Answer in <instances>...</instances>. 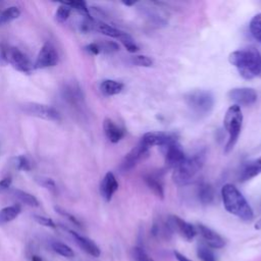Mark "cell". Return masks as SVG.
<instances>
[{
    "label": "cell",
    "instance_id": "1",
    "mask_svg": "<svg viewBox=\"0 0 261 261\" xmlns=\"http://www.w3.org/2000/svg\"><path fill=\"white\" fill-rule=\"evenodd\" d=\"M228 60L246 80L254 79L261 73V54L254 47H246L231 52Z\"/></svg>",
    "mask_w": 261,
    "mask_h": 261
},
{
    "label": "cell",
    "instance_id": "2",
    "mask_svg": "<svg viewBox=\"0 0 261 261\" xmlns=\"http://www.w3.org/2000/svg\"><path fill=\"white\" fill-rule=\"evenodd\" d=\"M223 206L227 212L242 220L249 221L254 217V212L243 194L231 184H226L221 189Z\"/></svg>",
    "mask_w": 261,
    "mask_h": 261
},
{
    "label": "cell",
    "instance_id": "3",
    "mask_svg": "<svg viewBox=\"0 0 261 261\" xmlns=\"http://www.w3.org/2000/svg\"><path fill=\"white\" fill-rule=\"evenodd\" d=\"M206 159L205 149L198 151L194 155L187 157L185 161L173 169L172 179L178 186L191 184L202 169Z\"/></svg>",
    "mask_w": 261,
    "mask_h": 261
},
{
    "label": "cell",
    "instance_id": "4",
    "mask_svg": "<svg viewBox=\"0 0 261 261\" xmlns=\"http://www.w3.org/2000/svg\"><path fill=\"white\" fill-rule=\"evenodd\" d=\"M185 101L190 110L202 117L209 115L214 106V96L207 90H194L185 95Z\"/></svg>",
    "mask_w": 261,
    "mask_h": 261
},
{
    "label": "cell",
    "instance_id": "5",
    "mask_svg": "<svg viewBox=\"0 0 261 261\" xmlns=\"http://www.w3.org/2000/svg\"><path fill=\"white\" fill-rule=\"evenodd\" d=\"M242 123H243L242 110L239 106L233 104L226 110L223 118L224 128L228 134V140L224 148L225 153H228L234 147L241 133Z\"/></svg>",
    "mask_w": 261,
    "mask_h": 261
},
{
    "label": "cell",
    "instance_id": "6",
    "mask_svg": "<svg viewBox=\"0 0 261 261\" xmlns=\"http://www.w3.org/2000/svg\"><path fill=\"white\" fill-rule=\"evenodd\" d=\"M21 110L28 115L35 116L50 121H59L61 119L59 111L50 105L40 104L36 102H28L20 106Z\"/></svg>",
    "mask_w": 261,
    "mask_h": 261
},
{
    "label": "cell",
    "instance_id": "7",
    "mask_svg": "<svg viewBox=\"0 0 261 261\" xmlns=\"http://www.w3.org/2000/svg\"><path fill=\"white\" fill-rule=\"evenodd\" d=\"M58 63V53L55 49V47L50 43H45L36 58V61L34 63V69H43L47 67L55 66Z\"/></svg>",
    "mask_w": 261,
    "mask_h": 261
},
{
    "label": "cell",
    "instance_id": "8",
    "mask_svg": "<svg viewBox=\"0 0 261 261\" xmlns=\"http://www.w3.org/2000/svg\"><path fill=\"white\" fill-rule=\"evenodd\" d=\"M161 149L164 155L166 165L173 169L176 168L178 165H180L187 158L184 152V149L181 148L180 144L177 141L171 142L161 147Z\"/></svg>",
    "mask_w": 261,
    "mask_h": 261
},
{
    "label": "cell",
    "instance_id": "9",
    "mask_svg": "<svg viewBox=\"0 0 261 261\" xmlns=\"http://www.w3.org/2000/svg\"><path fill=\"white\" fill-rule=\"evenodd\" d=\"M8 63L17 71L25 74H31L34 69V64L31 60L16 47L8 48Z\"/></svg>",
    "mask_w": 261,
    "mask_h": 261
},
{
    "label": "cell",
    "instance_id": "10",
    "mask_svg": "<svg viewBox=\"0 0 261 261\" xmlns=\"http://www.w3.org/2000/svg\"><path fill=\"white\" fill-rule=\"evenodd\" d=\"M149 154V148L146 147L141 141L140 143L134 147L123 158V160L120 163L119 169L122 172H126L134 168L141 160L146 158Z\"/></svg>",
    "mask_w": 261,
    "mask_h": 261
},
{
    "label": "cell",
    "instance_id": "11",
    "mask_svg": "<svg viewBox=\"0 0 261 261\" xmlns=\"http://www.w3.org/2000/svg\"><path fill=\"white\" fill-rule=\"evenodd\" d=\"M228 98L237 106H249L257 101V93L252 88H234L228 94Z\"/></svg>",
    "mask_w": 261,
    "mask_h": 261
},
{
    "label": "cell",
    "instance_id": "12",
    "mask_svg": "<svg viewBox=\"0 0 261 261\" xmlns=\"http://www.w3.org/2000/svg\"><path fill=\"white\" fill-rule=\"evenodd\" d=\"M174 141H177L174 134L164 132H149L146 133L141 139V142L149 149L153 146L163 147Z\"/></svg>",
    "mask_w": 261,
    "mask_h": 261
},
{
    "label": "cell",
    "instance_id": "13",
    "mask_svg": "<svg viewBox=\"0 0 261 261\" xmlns=\"http://www.w3.org/2000/svg\"><path fill=\"white\" fill-rule=\"evenodd\" d=\"M62 228L64 230L67 231V233L72 238V240L74 241V243L84 251L86 252L88 255L92 256V257H99L100 254H101V251H100V248L97 246V244L92 241L91 239L87 238V237H84L80 233H77L76 231L72 230V229H69L67 227H64L62 226Z\"/></svg>",
    "mask_w": 261,
    "mask_h": 261
},
{
    "label": "cell",
    "instance_id": "14",
    "mask_svg": "<svg viewBox=\"0 0 261 261\" xmlns=\"http://www.w3.org/2000/svg\"><path fill=\"white\" fill-rule=\"evenodd\" d=\"M167 225L170 229L176 230L187 241H192L197 233V229L195 228L194 225H192L191 223L187 222L186 220L181 219L180 217H178L176 215L169 216Z\"/></svg>",
    "mask_w": 261,
    "mask_h": 261
},
{
    "label": "cell",
    "instance_id": "15",
    "mask_svg": "<svg viewBox=\"0 0 261 261\" xmlns=\"http://www.w3.org/2000/svg\"><path fill=\"white\" fill-rule=\"evenodd\" d=\"M62 98L72 107H82L84 105V94L77 84H67L62 89Z\"/></svg>",
    "mask_w": 261,
    "mask_h": 261
},
{
    "label": "cell",
    "instance_id": "16",
    "mask_svg": "<svg viewBox=\"0 0 261 261\" xmlns=\"http://www.w3.org/2000/svg\"><path fill=\"white\" fill-rule=\"evenodd\" d=\"M197 229L209 248L220 249V248L224 247L225 241L215 230L211 229L210 227H208L204 224H198Z\"/></svg>",
    "mask_w": 261,
    "mask_h": 261
},
{
    "label": "cell",
    "instance_id": "17",
    "mask_svg": "<svg viewBox=\"0 0 261 261\" xmlns=\"http://www.w3.org/2000/svg\"><path fill=\"white\" fill-rule=\"evenodd\" d=\"M261 173V156L245 162L239 172V179L247 181Z\"/></svg>",
    "mask_w": 261,
    "mask_h": 261
},
{
    "label": "cell",
    "instance_id": "18",
    "mask_svg": "<svg viewBox=\"0 0 261 261\" xmlns=\"http://www.w3.org/2000/svg\"><path fill=\"white\" fill-rule=\"evenodd\" d=\"M117 189H118V182L116 180L115 175L112 172L108 171L104 175L100 184V194L102 198L106 202H109L112 199L114 193L117 191Z\"/></svg>",
    "mask_w": 261,
    "mask_h": 261
},
{
    "label": "cell",
    "instance_id": "19",
    "mask_svg": "<svg viewBox=\"0 0 261 261\" xmlns=\"http://www.w3.org/2000/svg\"><path fill=\"white\" fill-rule=\"evenodd\" d=\"M103 129L106 138L111 143H118L124 136V128L116 124L112 119L105 118L103 122Z\"/></svg>",
    "mask_w": 261,
    "mask_h": 261
},
{
    "label": "cell",
    "instance_id": "20",
    "mask_svg": "<svg viewBox=\"0 0 261 261\" xmlns=\"http://www.w3.org/2000/svg\"><path fill=\"white\" fill-rule=\"evenodd\" d=\"M145 182L147 186L160 198H163L164 196V190H163V181H162V175L160 173L152 172L145 175Z\"/></svg>",
    "mask_w": 261,
    "mask_h": 261
},
{
    "label": "cell",
    "instance_id": "21",
    "mask_svg": "<svg viewBox=\"0 0 261 261\" xmlns=\"http://www.w3.org/2000/svg\"><path fill=\"white\" fill-rule=\"evenodd\" d=\"M123 84L114 80H104L100 84V91L104 96H113L123 90Z\"/></svg>",
    "mask_w": 261,
    "mask_h": 261
},
{
    "label": "cell",
    "instance_id": "22",
    "mask_svg": "<svg viewBox=\"0 0 261 261\" xmlns=\"http://www.w3.org/2000/svg\"><path fill=\"white\" fill-rule=\"evenodd\" d=\"M21 212V207L18 204L4 207L0 210V225L6 224L14 220Z\"/></svg>",
    "mask_w": 261,
    "mask_h": 261
},
{
    "label": "cell",
    "instance_id": "23",
    "mask_svg": "<svg viewBox=\"0 0 261 261\" xmlns=\"http://www.w3.org/2000/svg\"><path fill=\"white\" fill-rule=\"evenodd\" d=\"M198 198L204 205L211 204L214 200L213 188L207 182H201L198 187Z\"/></svg>",
    "mask_w": 261,
    "mask_h": 261
},
{
    "label": "cell",
    "instance_id": "24",
    "mask_svg": "<svg viewBox=\"0 0 261 261\" xmlns=\"http://www.w3.org/2000/svg\"><path fill=\"white\" fill-rule=\"evenodd\" d=\"M12 194L14 195V197L17 200H19L21 203H23L28 206L38 207L40 205L39 200L34 195H32L25 191H22L19 189H14V190H12Z\"/></svg>",
    "mask_w": 261,
    "mask_h": 261
},
{
    "label": "cell",
    "instance_id": "25",
    "mask_svg": "<svg viewBox=\"0 0 261 261\" xmlns=\"http://www.w3.org/2000/svg\"><path fill=\"white\" fill-rule=\"evenodd\" d=\"M19 15L20 10L16 6H9L4 10H0V25H3L16 19Z\"/></svg>",
    "mask_w": 261,
    "mask_h": 261
},
{
    "label": "cell",
    "instance_id": "26",
    "mask_svg": "<svg viewBox=\"0 0 261 261\" xmlns=\"http://www.w3.org/2000/svg\"><path fill=\"white\" fill-rule=\"evenodd\" d=\"M51 248L55 253H57L60 256L65 257V258H71L74 255L73 250L68 245H66L62 242H59V241H52Z\"/></svg>",
    "mask_w": 261,
    "mask_h": 261
},
{
    "label": "cell",
    "instance_id": "27",
    "mask_svg": "<svg viewBox=\"0 0 261 261\" xmlns=\"http://www.w3.org/2000/svg\"><path fill=\"white\" fill-rule=\"evenodd\" d=\"M249 27L253 38L261 43V13H257L252 17Z\"/></svg>",
    "mask_w": 261,
    "mask_h": 261
},
{
    "label": "cell",
    "instance_id": "28",
    "mask_svg": "<svg viewBox=\"0 0 261 261\" xmlns=\"http://www.w3.org/2000/svg\"><path fill=\"white\" fill-rule=\"evenodd\" d=\"M35 180L39 186L45 188L49 192H51L53 194L57 193V185L53 178L47 177V176H37L35 178Z\"/></svg>",
    "mask_w": 261,
    "mask_h": 261
},
{
    "label": "cell",
    "instance_id": "29",
    "mask_svg": "<svg viewBox=\"0 0 261 261\" xmlns=\"http://www.w3.org/2000/svg\"><path fill=\"white\" fill-rule=\"evenodd\" d=\"M13 164L17 170L30 171L32 169V162L25 155H18L14 157Z\"/></svg>",
    "mask_w": 261,
    "mask_h": 261
},
{
    "label": "cell",
    "instance_id": "30",
    "mask_svg": "<svg viewBox=\"0 0 261 261\" xmlns=\"http://www.w3.org/2000/svg\"><path fill=\"white\" fill-rule=\"evenodd\" d=\"M63 3L66 4L67 6H69L70 8L75 9L76 11L82 13L85 17L92 18L91 14H90V10L85 1H68V2H63Z\"/></svg>",
    "mask_w": 261,
    "mask_h": 261
},
{
    "label": "cell",
    "instance_id": "31",
    "mask_svg": "<svg viewBox=\"0 0 261 261\" xmlns=\"http://www.w3.org/2000/svg\"><path fill=\"white\" fill-rule=\"evenodd\" d=\"M119 41L122 43V45L124 46V48L130 52V53H135L137 51H139V46L136 44V42L134 41V39L126 33H122L121 36L118 38Z\"/></svg>",
    "mask_w": 261,
    "mask_h": 261
},
{
    "label": "cell",
    "instance_id": "32",
    "mask_svg": "<svg viewBox=\"0 0 261 261\" xmlns=\"http://www.w3.org/2000/svg\"><path fill=\"white\" fill-rule=\"evenodd\" d=\"M197 254L201 261H216L213 252L207 245H199Z\"/></svg>",
    "mask_w": 261,
    "mask_h": 261
},
{
    "label": "cell",
    "instance_id": "33",
    "mask_svg": "<svg viewBox=\"0 0 261 261\" xmlns=\"http://www.w3.org/2000/svg\"><path fill=\"white\" fill-rule=\"evenodd\" d=\"M70 12H71V8L62 2L61 5L56 10L55 18L58 22L63 23L68 19L69 15H70Z\"/></svg>",
    "mask_w": 261,
    "mask_h": 261
},
{
    "label": "cell",
    "instance_id": "34",
    "mask_svg": "<svg viewBox=\"0 0 261 261\" xmlns=\"http://www.w3.org/2000/svg\"><path fill=\"white\" fill-rule=\"evenodd\" d=\"M97 44H98L100 53H113L119 50L118 44L113 41H102V42H98Z\"/></svg>",
    "mask_w": 261,
    "mask_h": 261
},
{
    "label": "cell",
    "instance_id": "35",
    "mask_svg": "<svg viewBox=\"0 0 261 261\" xmlns=\"http://www.w3.org/2000/svg\"><path fill=\"white\" fill-rule=\"evenodd\" d=\"M130 62L135 65L145 66V67H149L153 64V60L150 57L145 55H135L130 57Z\"/></svg>",
    "mask_w": 261,
    "mask_h": 261
},
{
    "label": "cell",
    "instance_id": "36",
    "mask_svg": "<svg viewBox=\"0 0 261 261\" xmlns=\"http://www.w3.org/2000/svg\"><path fill=\"white\" fill-rule=\"evenodd\" d=\"M55 211H56L58 214H60V215H62L63 217H65L68 221H70V222L73 223L74 225H76V226H81V225H82L81 221H80L73 214H71L70 212L64 210L63 208L56 206V207H55Z\"/></svg>",
    "mask_w": 261,
    "mask_h": 261
},
{
    "label": "cell",
    "instance_id": "37",
    "mask_svg": "<svg viewBox=\"0 0 261 261\" xmlns=\"http://www.w3.org/2000/svg\"><path fill=\"white\" fill-rule=\"evenodd\" d=\"M34 219L36 220V222H38L39 224L46 226V227H50V228H55L56 227V223L54 222L53 219L43 216V215H34Z\"/></svg>",
    "mask_w": 261,
    "mask_h": 261
},
{
    "label": "cell",
    "instance_id": "38",
    "mask_svg": "<svg viewBox=\"0 0 261 261\" xmlns=\"http://www.w3.org/2000/svg\"><path fill=\"white\" fill-rule=\"evenodd\" d=\"M134 253H135L137 261H154L151 257L148 256V254L142 248L136 247L134 250Z\"/></svg>",
    "mask_w": 261,
    "mask_h": 261
},
{
    "label": "cell",
    "instance_id": "39",
    "mask_svg": "<svg viewBox=\"0 0 261 261\" xmlns=\"http://www.w3.org/2000/svg\"><path fill=\"white\" fill-rule=\"evenodd\" d=\"M8 48L5 44L0 43V64L6 65L8 64Z\"/></svg>",
    "mask_w": 261,
    "mask_h": 261
},
{
    "label": "cell",
    "instance_id": "40",
    "mask_svg": "<svg viewBox=\"0 0 261 261\" xmlns=\"http://www.w3.org/2000/svg\"><path fill=\"white\" fill-rule=\"evenodd\" d=\"M86 51H88L89 53L93 54V55H98L100 54V50H99V47H98V44L95 42V43H90L88 44L86 47H85Z\"/></svg>",
    "mask_w": 261,
    "mask_h": 261
},
{
    "label": "cell",
    "instance_id": "41",
    "mask_svg": "<svg viewBox=\"0 0 261 261\" xmlns=\"http://www.w3.org/2000/svg\"><path fill=\"white\" fill-rule=\"evenodd\" d=\"M11 182H12V179L11 177H4L0 180V193L4 192L5 190H8L11 186Z\"/></svg>",
    "mask_w": 261,
    "mask_h": 261
},
{
    "label": "cell",
    "instance_id": "42",
    "mask_svg": "<svg viewBox=\"0 0 261 261\" xmlns=\"http://www.w3.org/2000/svg\"><path fill=\"white\" fill-rule=\"evenodd\" d=\"M174 256H175V258H176L177 261H192V260H190L189 258H187L185 255L180 254V253L177 252V251H174Z\"/></svg>",
    "mask_w": 261,
    "mask_h": 261
},
{
    "label": "cell",
    "instance_id": "43",
    "mask_svg": "<svg viewBox=\"0 0 261 261\" xmlns=\"http://www.w3.org/2000/svg\"><path fill=\"white\" fill-rule=\"evenodd\" d=\"M32 261H43V260L39 255H33L32 256Z\"/></svg>",
    "mask_w": 261,
    "mask_h": 261
},
{
    "label": "cell",
    "instance_id": "44",
    "mask_svg": "<svg viewBox=\"0 0 261 261\" xmlns=\"http://www.w3.org/2000/svg\"><path fill=\"white\" fill-rule=\"evenodd\" d=\"M255 227H256V228H258V229H261V218L258 220V222L256 223Z\"/></svg>",
    "mask_w": 261,
    "mask_h": 261
},
{
    "label": "cell",
    "instance_id": "45",
    "mask_svg": "<svg viewBox=\"0 0 261 261\" xmlns=\"http://www.w3.org/2000/svg\"><path fill=\"white\" fill-rule=\"evenodd\" d=\"M260 75H261V73H260Z\"/></svg>",
    "mask_w": 261,
    "mask_h": 261
}]
</instances>
